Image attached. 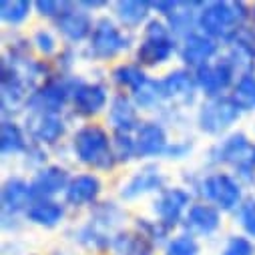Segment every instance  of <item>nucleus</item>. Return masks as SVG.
I'll return each mask as SVG.
<instances>
[{"mask_svg":"<svg viewBox=\"0 0 255 255\" xmlns=\"http://www.w3.org/2000/svg\"><path fill=\"white\" fill-rule=\"evenodd\" d=\"M71 147L77 161L95 171H111L117 165L113 135H109V131L101 125L89 123L79 127L73 135Z\"/></svg>","mask_w":255,"mask_h":255,"instance_id":"obj_1","label":"nucleus"},{"mask_svg":"<svg viewBox=\"0 0 255 255\" xmlns=\"http://www.w3.org/2000/svg\"><path fill=\"white\" fill-rule=\"evenodd\" d=\"M251 20V6L245 2H205L199 10L197 18V30L213 40L225 42V38L239 28L241 24H249Z\"/></svg>","mask_w":255,"mask_h":255,"instance_id":"obj_2","label":"nucleus"},{"mask_svg":"<svg viewBox=\"0 0 255 255\" xmlns=\"http://www.w3.org/2000/svg\"><path fill=\"white\" fill-rule=\"evenodd\" d=\"M211 165H227L241 183L255 179V143L245 133H231L209 149Z\"/></svg>","mask_w":255,"mask_h":255,"instance_id":"obj_3","label":"nucleus"},{"mask_svg":"<svg viewBox=\"0 0 255 255\" xmlns=\"http://www.w3.org/2000/svg\"><path fill=\"white\" fill-rule=\"evenodd\" d=\"M177 52L179 40L171 32L165 18H151L143 26V38L135 50L137 65L145 69H155L169 62Z\"/></svg>","mask_w":255,"mask_h":255,"instance_id":"obj_4","label":"nucleus"},{"mask_svg":"<svg viewBox=\"0 0 255 255\" xmlns=\"http://www.w3.org/2000/svg\"><path fill=\"white\" fill-rule=\"evenodd\" d=\"M81 79H75L71 75H52L46 79L38 89H34L26 101L28 113L38 115H62L65 107L73 101V93Z\"/></svg>","mask_w":255,"mask_h":255,"instance_id":"obj_5","label":"nucleus"},{"mask_svg":"<svg viewBox=\"0 0 255 255\" xmlns=\"http://www.w3.org/2000/svg\"><path fill=\"white\" fill-rule=\"evenodd\" d=\"M131 44H133V34L129 30H125L121 24H117L109 16H101L95 22V28L89 38L85 54L91 60L105 62V60L119 56L125 50H129Z\"/></svg>","mask_w":255,"mask_h":255,"instance_id":"obj_6","label":"nucleus"},{"mask_svg":"<svg viewBox=\"0 0 255 255\" xmlns=\"http://www.w3.org/2000/svg\"><path fill=\"white\" fill-rule=\"evenodd\" d=\"M197 193L203 197V201L215 205L221 213H231L241 207L243 199V183L225 171H215L205 175L197 183Z\"/></svg>","mask_w":255,"mask_h":255,"instance_id":"obj_7","label":"nucleus"},{"mask_svg":"<svg viewBox=\"0 0 255 255\" xmlns=\"http://www.w3.org/2000/svg\"><path fill=\"white\" fill-rule=\"evenodd\" d=\"M241 119L239 107L233 103L229 95L215 97V99H205L197 111V127L199 131L211 137H219L225 131Z\"/></svg>","mask_w":255,"mask_h":255,"instance_id":"obj_8","label":"nucleus"},{"mask_svg":"<svg viewBox=\"0 0 255 255\" xmlns=\"http://www.w3.org/2000/svg\"><path fill=\"white\" fill-rule=\"evenodd\" d=\"M193 75H195L197 87L205 95V99H215V97L227 95V91H231L237 81L235 67L223 54L219 58H215L213 62H209V65L193 71Z\"/></svg>","mask_w":255,"mask_h":255,"instance_id":"obj_9","label":"nucleus"},{"mask_svg":"<svg viewBox=\"0 0 255 255\" xmlns=\"http://www.w3.org/2000/svg\"><path fill=\"white\" fill-rule=\"evenodd\" d=\"M193 205V193L185 187H165L153 201V213L157 221L175 229L183 223L189 207Z\"/></svg>","mask_w":255,"mask_h":255,"instance_id":"obj_10","label":"nucleus"},{"mask_svg":"<svg viewBox=\"0 0 255 255\" xmlns=\"http://www.w3.org/2000/svg\"><path fill=\"white\" fill-rule=\"evenodd\" d=\"M177 54L185 65V69L197 71V69H201V67L215 60V56L219 54V42L197 30V32L179 40V52Z\"/></svg>","mask_w":255,"mask_h":255,"instance_id":"obj_11","label":"nucleus"},{"mask_svg":"<svg viewBox=\"0 0 255 255\" xmlns=\"http://www.w3.org/2000/svg\"><path fill=\"white\" fill-rule=\"evenodd\" d=\"M159 85H161V95H163L165 103L189 107L197 99L199 87H197L195 75H193V71H189L185 67L167 73L163 79H159Z\"/></svg>","mask_w":255,"mask_h":255,"instance_id":"obj_12","label":"nucleus"},{"mask_svg":"<svg viewBox=\"0 0 255 255\" xmlns=\"http://www.w3.org/2000/svg\"><path fill=\"white\" fill-rule=\"evenodd\" d=\"M95 22L97 20H93L89 10H85L79 2H71L69 8L54 20V28L67 42L79 44L91 38Z\"/></svg>","mask_w":255,"mask_h":255,"instance_id":"obj_13","label":"nucleus"},{"mask_svg":"<svg viewBox=\"0 0 255 255\" xmlns=\"http://www.w3.org/2000/svg\"><path fill=\"white\" fill-rule=\"evenodd\" d=\"M109 103H111V99H109V87L105 83H99V81H93V83L81 81L77 85L75 93H73L71 107H73V113L77 117L91 119V117H97L99 113H103Z\"/></svg>","mask_w":255,"mask_h":255,"instance_id":"obj_14","label":"nucleus"},{"mask_svg":"<svg viewBox=\"0 0 255 255\" xmlns=\"http://www.w3.org/2000/svg\"><path fill=\"white\" fill-rule=\"evenodd\" d=\"M69 125L60 115H38L28 113L26 117V133L30 143L40 147H52L67 135Z\"/></svg>","mask_w":255,"mask_h":255,"instance_id":"obj_15","label":"nucleus"},{"mask_svg":"<svg viewBox=\"0 0 255 255\" xmlns=\"http://www.w3.org/2000/svg\"><path fill=\"white\" fill-rule=\"evenodd\" d=\"M165 181L167 179H165V175L161 173L159 167L145 165L139 171H135L129 179L121 185L119 195L125 201H133V199H139V197L149 195V193H157L159 195L161 191L165 189Z\"/></svg>","mask_w":255,"mask_h":255,"instance_id":"obj_16","label":"nucleus"},{"mask_svg":"<svg viewBox=\"0 0 255 255\" xmlns=\"http://www.w3.org/2000/svg\"><path fill=\"white\" fill-rule=\"evenodd\" d=\"M137 159H153V157H165L169 147L167 129L159 121H143L139 129L133 135Z\"/></svg>","mask_w":255,"mask_h":255,"instance_id":"obj_17","label":"nucleus"},{"mask_svg":"<svg viewBox=\"0 0 255 255\" xmlns=\"http://www.w3.org/2000/svg\"><path fill=\"white\" fill-rule=\"evenodd\" d=\"M69 169L60 165H44L42 169H36V173L30 179V187L34 199H52L60 193H65L71 183Z\"/></svg>","mask_w":255,"mask_h":255,"instance_id":"obj_18","label":"nucleus"},{"mask_svg":"<svg viewBox=\"0 0 255 255\" xmlns=\"http://www.w3.org/2000/svg\"><path fill=\"white\" fill-rule=\"evenodd\" d=\"M181 225L195 237H209L221 229V211L207 201H195L189 207Z\"/></svg>","mask_w":255,"mask_h":255,"instance_id":"obj_19","label":"nucleus"},{"mask_svg":"<svg viewBox=\"0 0 255 255\" xmlns=\"http://www.w3.org/2000/svg\"><path fill=\"white\" fill-rule=\"evenodd\" d=\"M109 125L113 133H125V135H135L139 129L141 119L139 109L133 103L131 95L117 93L109 103Z\"/></svg>","mask_w":255,"mask_h":255,"instance_id":"obj_20","label":"nucleus"},{"mask_svg":"<svg viewBox=\"0 0 255 255\" xmlns=\"http://www.w3.org/2000/svg\"><path fill=\"white\" fill-rule=\"evenodd\" d=\"M103 191V183L95 173H81L75 175L65 191V205L81 209V207H93Z\"/></svg>","mask_w":255,"mask_h":255,"instance_id":"obj_21","label":"nucleus"},{"mask_svg":"<svg viewBox=\"0 0 255 255\" xmlns=\"http://www.w3.org/2000/svg\"><path fill=\"white\" fill-rule=\"evenodd\" d=\"M34 193L30 181L22 177H10L2 185V211L4 217H14L18 213H26L28 207L34 203Z\"/></svg>","mask_w":255,"mask_h":255,"instance_id":"obj_22","label":"nucleus"},{"mask_svg":"<svg viewBox=\"0 0 255 255\" xmlns=\"http://www.w3.org/2000/svg\"><path fill=\"white\" fill-rule=\"evenodd\" d=\"M115 8V16L119 20V24L125 30H135L139 26H145L151 18V2H145V0H119V2L113 4Z\"/></svg>","mask_w":255,"mask_h":255,"instance_id":"obj_23","label":"nucleus"},{"mask_svg":"<svg viewBox=\"0 0 255 255\" xmlns=\"http://www.w3.org/2000/svg\"><path fill=\"white\" fill-rule=\"evenodd\" d=\"M203 4L205 2H179L175 12L169 18H165V22L169 24L177 40L197 32V18H199V10L203 8Z\"/></svg>","mask_w":255,"mask_h":255,"instance_id":"obj_24","label":"nucleus"},{"mask_svg":"<svg viewBox=\"0 0 255 255\" xmlns=\"http://www.w3.org/2000/svg\"><path fill=\"white\" fill-rule=\"evenodd\" d=\"M65 215H67V207L54 199H36L24 213L28 223L44 227V229H52V227L60 225Z\"/></svg>","mask_w":255,"mask_h":255,"instance_id":"obj_25","label":"nucleus"},{"mask_svg":"<svg viewBox=\"0 0 255 255\" xmlns=\"http://www.w3.org/2000/svg\"><path fill=\"white\" fill-rule=\"evenodd\" d=\"M30 143L26 139V129L14 121V119H4L2 127H0V149L2 155H26Z\"/></svg>","mask_w":255,"mask_h":255,"instance_id":"obj_26","label":"nucleus"},{"mask_svg":"<svg viewBox=\"0 0 255 255\" xmlns=\"http://www.w3.org/2000/svg\"><path fill=\"white\" fill-rule=\"evenodd\" d=\"M113 255H151L153 245L135 229V231H117L111 241Z\"/></svg>","mask_w":255,"mask_h":255,"instance_id":"obj_27","label":"nucleus"},{"mask_svg":"<svg viewBox=\"0 0 255 255\" xmlns=\"http://www.w3.org/2000/svg\"><path fill=\"white\" fill-rule=\"evenodd\" d=\"M125 217H127V213L119 205H115V203H101V205H95V213H93L89 225H93L97 231H101L105 235H111V231H115Z\"/></svg>","mask_w":255,"mask_h":255,"instance_id":"obj_28","label":"nucleus"},{"mask_svg":"<svg viewBox=\"0 0 255 255\" xmlns=\"http://www.w3.org/2000/svg\"><path fill=\"white\" fill-rule=\"evenodd\" d=\"M229 97L233 99V103L239 107L241 113L255 111V73L239 75Z\"/></svg>","mask_w":255,"mask_h":255,"instance_id":"obj_29","label":"nucleus"},{"mask_svg":"<svg viewBox=\"0 0 255 255\" xmlns=\"http://www.w3.org/2000/svg\"><path fill=\"white\" fill-rule=\"evenodd\" d=\"M111 77H113V83L117 87L127 89V91H131V93L137 91L149 79L147 73L143 71V67H139L137 62H123V65H119V67L113 69Z\"/></svg>","mask_w":255,"mask_h":255,"instance_id":"obj_30","label":"nucleus"},{"mask_svg":"<svg viewBox=\"0 0 255 255\" xmlns=\"http://www.w3.org/2000/svg\"><path fill=\"white\" fill-rule=\"evenodd\" d=\"M129 95L139 111H155L157 107L165 105L163 95H161V85L157 79H147L137 91H133Z\"/></svg>","mask_w":255,"mask_h":255,"instance_id":"obj_31","label":"nucleus"},{"mask_svg":"<svg viewBox=\"0 0 255 255\" xmlns=\"http://www.w3.org/2000/svg\"><path fill=\"white\" fill-rule=\"evenodd\" d=\"M34 2L28 0H2L0 2V16L8 26H20L28 20Z\"/></svg>","mask_w":255,"mask_h":255,"instance_id":"obj_32","label":"nucleus"},{"mask_svg":"<svg viewBox=\"0 0 255 255\" xmlns=\"http://www.w3.org/2000/svg\"><path fill=\"white\" fill-rule=\"evenodd\" d=\"M153 247L155 245H167V241L171 239L169 233L173 231L171 227H167L165 223L157 221V219H147V217H139L137 219V227H135Z\"/></svg>","mask_w":255,"mask_h":255,"instance_id":"obj_33","label":"nucleus"},{"mask_svg":"<svg viewBox=\"0 0 255 255\" xmlns=\"http://www.w3.org/2000/svg\"><path fill=\"white\" fill-rule=\"evenodd\" d=\"M201 247L195 235L187 231L173 235L165 245V255H199Z\"/></svg>","mask_w":255,"mask_h":255,"instance_id":"obj_34","label":"nucleus"},{"mask_svg":"<svg viewBox=\"0 0 255 255\" xmlns=\"http://www.w3.org/2000/svg\"><path fill=\"white\" fill-rule=\"evenodd\" d=\"M113 151H115L117 163H129L131 159H137V149H135L133 135L113 133Z\"/></svg>","mask_w":255,"mask_h":255,"instance_id":"obj_35","label":"nucleus"},{"mask_svg":"<svg viewBox=\"0 0 255 255\" xmlns=\"http://www.w3.org/2000/svg\"><path fill=\"white\" fill-rule=\"evenodd\" d=\"M219 255H255V243L247 235H229Z\"/></svg>","mask_w":255,"mask_h":255,"instance_id":"obj_36","label":"nucleus"},{"mask_svg":"<svg viewBox=\"0 0 255 255\" xmlns=\"http://www.w3.org/2000/svg\"><path fill=\"white\" fill-rule=\"evenodd\" d=\"M30 44H32L34 50H36L38 54H42V56H52V54H56V50H58V42H56L54 34H52L48 28H38V30H34V34H32V38H30Z\"/></svg>","mask_w":255,"mask_h":255,"instance_id":"obj_37","label":"nucleus"},{"mask_svg":"<svg viewBox=\"0 0 255 255\" xmlns=\"http://www.w3.org/2000/svg\"><path fill=\"white\" fill-rule=\"evenodd\" d=\"M237 219L247 237L255 239V199H245L237 209Z\"/></svg>","mask_w":255,"mask_h":255,"instance_id":"obj_38","label":"nucleus"},{"mask_svg":"<svg viewBox=\"0 0 255 255\" xmlns=\"http://www.w3.org/2000/svg\"><path fill=\"white\" fill-rule=\"evenodd\" d=\"M69 4L71 2H58V0H38V2H34V10L44 18L56 20L62 12L69 8Z\"/></svg>","mask_w":255,"mask_h":255,"instance_id":"obj_39","label":"nucleus"},{"mask_svg":"<svg viewBox=\"0 0 255 255\" xmlns=\"http://www.w3.org/2000/svg\"><path fill=\"white\" fill-rule=\"evenodd\" d=\"M191 149H193V145H191V143H185V141H175V143H169L165 157H167V159H175V161H179V159L189 157Z\"/></svg>","mask_w":255,"mask_h":255,"instance_id":"obj_40","label":"nucleus"},{"mask_svg":"<svg viewBox=\"0 0 255 255\" xmlns=\"http://www.w3.org/2000/svg\"><path fill=\"white\" fill-rule=\"evenodd\" d=\"M177 4H179V2H173V0H159V2H151V8H153L159 16L169 18V16L175 12Z\"/></svg>","mask_w":255,"mask_h":255,"instance_id":"obj_41","label":"nucleus"},{"mask_svg":"<svg viewBox=\"0 0 255 255\" xmlns=\"http://www.w3.org/2000/svg\"><path fill=\"white\" fill-rule=\"evenodd\" d=\"M85 10H97V8H103V6H109V2H105V0H93V2H85V0H83V2H79Z\"/></svg>","mask_w":255,"mask_h":255,"instance_id":"obj_42","label":"nucleus"},{"mask_svg":"<svg viewBox=\"0 0 255 255\" xmlns=\"http://www.w3.org/2000/svg\"><path fill=\"white\" fill-rule=\"evenodd\" d=\"M249 22H251V24L255 26V4L251 6V20H249Z\"/></svg>","mask_w":255,"mask_h":255,"instance_id":"obj_43","label":"nucleus"}]
</instances>
